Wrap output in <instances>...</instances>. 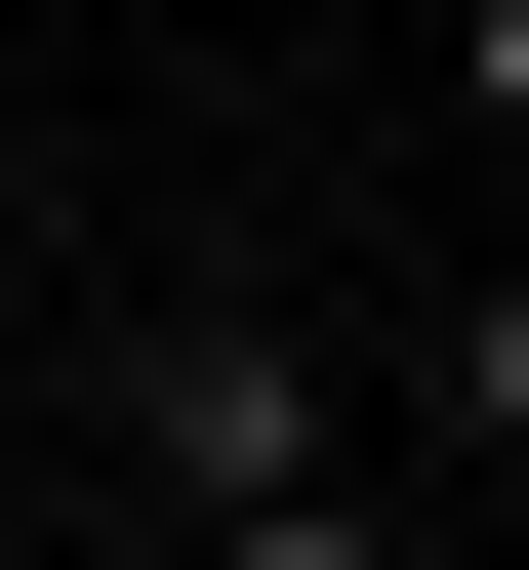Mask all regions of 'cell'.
Wrapping results in <instances>:
<instances>
[{
  "label": "cell",
  "mask_w": 529,
  "mask_h": 570,
  "mask_svg": "<svg viewBox=\"0 0 529 570\" xmlns=\"http://www.w3.org/2000/svg\"><path fill=\"white\" fill-rule=\"evenodd\" d=\"M123 570H164V530H123Z\"/></svg>",
  "instance_id": "cell-5"
},
{
  "label": "cell",
  "mask_w": 529,
  "mask_h": 570,
  "mask_svg": "<svg viewBox=\"0 0 529 570\" xmlns=\"http://www.w3.org/2000/svg\"><path fill=\"white\" fill-rule=\"evenodd\" d=\"M408 449H448V489H489V530H529V245H489V285H448V326H408Z\"/></svg>",
  "instance_id": "cell-2"
},
{
  "label": "cell",
  "mask_w": 529,
  "mask_h": 570,
  "mask_svg": "<svg viewBox=\"0 0 529 570\" xmlns=\"http://www.w3.org/2000/svg\"><path fill=\"white\" fill-rule=\"evenodd\" d=\"M164 570H448V530H408V489L326 449V489H245V530H164Z\"/></svg>",
  "instance_id": "cell-3"
},
{
  "label": "cell",
  "mask_w": 529,
  "mask_h": 570,
  "mask_svg": "<svg viewBox=\"0 0 529 570\" xmlns=\"http://www.w3.org/2000/svg\"><path fill=\"white\" fill-rule=\"evenodd\" d=\"M448 122H489V164H529V0H448Z\"/></svg>",
  "instance_id": "cell-4"
},
{
  "label": "cell",
  "mask_w": 529,
  "mask_h": 570,
  "mask_svg": "<svg viewBox=\"0 0 529 570\" xmlns=\"http://www.w3.org/2000/svg\"><path fill=\"white\" fill-rule=\"evenodd\" d=\"M366 407H326V326H285V285H123L82 326V489L123 530H245V489H326Z\"/></svg>",
  "instance_id": "cell-1"
}]
</instances>
